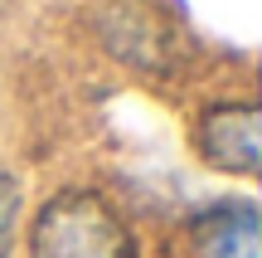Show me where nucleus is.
Segmentation results:
<instances>
[{"label":"nucleus","mask_w":262,"mask_h":258,"mask_svg":"<svg viewBox=\"0 0 262 258\" xmlns=\"http://www.w3.org/2000/svg\"><path fill=\"white\" fill-rule=\"evenodd\" d=\"M34 258H141L117 210L93 190H58L34 220Z\"/></svg>","instance_id":"nucleus-1"},{"label":"nucleus","mask_w":262,"mask_h":258,"mask_svg":"<svg viewBox=\"0 0 262 258\" xmlns=\"http://www.w3.org/2000/svg\"><path fill=\"white\" fill-rule=\"evenodd\" d=\"M194 146L214 171L257 175L262 171V107L257 103H214L199 112Z\"/></svg>","instance_id":"nucleus-2"},{"label":"nucleus","mask_w":262,"mask_h":258,"mask_svg":"<svg viewBox=\"0 0 262 258\" xmlns=\"http://www.w3.org/2000/svg\"><path fill=\"white\" fill-rule=\"evenodd\" d=\"M189 244L199 258H262V214L257 200L228 195L189 220Z\"/></svg>","instance_id":"nucleus-3"},{"label":"nucleus","mask_w":262,"mask_h":258,"mask_svg":"<svg viewBox=\"0 0 262 258\" xmlns=\"http://www.w3.org/2000/svg\"><path fill=\"white\" fill-rule=\"evenodd\" d=\"M102 39H107V49H117L122 58H131L141 68H165L160 49H170V34L150 19V10L131 5V0H117L102 15Z\"/></svg>","instance_id":"nucleus-4"},{"label":"nucleus","mask_w":262,"mask_h":258,"mask_svg":"<svg viewBox=\"0 0 262 258\" xmlns=\"http://www.w3.org/2000/svg\"><path fill=\"white\" fill-rule=\"evenodd\" d=\"M19 205H25V190L10 171H0V258L15 253V224H19Z\"/></svg>","instance_id":"nucleus-5"}]
</instances>
